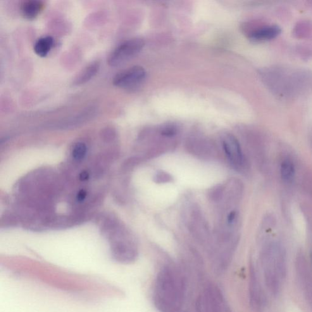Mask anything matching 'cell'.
Instances as JSON below:
<instances>
[{
  "label": "cell",
  "mask_w": 312,
  "mask_h": 312,
  "mask_svg": "<svg viewBox=\"0 0 312 312\" xmlns=\"http://www.w3.org/2000/svg\"><path fill=\"white\" fill-rule=\"evenodd\" d=\"M186 287L176 269L166 266L159 271L155 283L154 301L161 312H185L183 308Z\"/></svg>",
  "instance_id": "obj_1"
},
{
  "label": "cell",
  "mask_w": 312,
  "mask_h": 312,
  "mask_svg": "<svg viewBox=\"0 0 312 312\" xmlns=\"http://www.w3.org/2000/svg\"><path fill=\"white\" fill-rule=\"evenodd\" d=\"M311 73L303 70L273 67L263 72L269 87L282 97H294L311 85Z\"/></svg>",
  "instance_id": "obj_2"
},
{
  "label": "cell",
  "mask_w": 312,
  "mask_h": 312,
  "mask_svg": "<svg viewBox=\"0 0 312 312\" xmlns=\"http://www.w3.org/2000/svg\"><path fill=\"white\" fill-rule=\"evenodd\" d=\"M264 279L266 287L273 295L282 290L287 276V256L280 245L272 243L263 249L261 255Z\"/></svg>",
  "instance_id": "obj_3"
},
{
  "label": "cell",
  "mask_w": 312,
  "mask_h": 312,
  "mask_svg": "<svg viewBox=\"0 0 312 312\" xmlns=\"http://www.w3.org/2000/svg\"><path fill=\"white\" fill-rule=\"evenodd\" d=\"M187 223L193 238L207 251L213 241V233L203 212L197 204H193L190 207Z\"/></svg>",
  "instance_id": "obj_4"
},
{
  "label": "cell",
  "mask_w": 312,
  "mask_h": 312,
  "mask_svg": "<svg viewBox=\"0 0 312 312\" xmlns=\"http://www.w3.org/2000/svg\"><path fill=\"white\" fill-rule=\"evenodd\" d=\"M222 147L231 167L239 173L246 172L248 163L237 138L232 134H226L222 139Z\"/></svg>",
  "instance_id": "obj_5"
},
{
  "label": "cell",
  "mask_w": 312,
  "mask_h": 312,
  "mask_svg": "<svg viewBox=\"0 0 312 312\" xmlns=\"http://www.w3.org/2000/svg\"><path fill=\"white\" fill-rule=\"evenodd\" d=\"M145 46L144 40L134 38L126 40L114 49L109 54L108 63L109 66L116 67L134 57Z\"/></svg>",
  "instance_id": "obj_6"
},
{
  "label": "cell",
  "mask_w": 312,
  "mask_h": 312,
  "mask_svg": "<svg viewBox=\"0 0 312 312\" xmlns=\"http://www.w3.org/2000/svg\"><path fill=\"white\" fill-rule=\"evenodd\" d=\"M197 312H225V301L217 286L209 284L197 302Z\"/></svg>",
  "instance_id": "obj_7"
},
{
  "label": "cell",
  "mask_w": 312,
  "mask_h": 312,
  "mask_svg": "<svg viewBox=\"0 0 312 312\" xmlns=\"http://www.w3.org/2000/svg\"><path fill=\"white\" fill-rule=\"evenodd\" d=\"M147 73L141 66H134L118 73L114 78L113 84L121 89L132 90L142 85Z\"/></svg>",
  "instance_id": "obj_8"
},
{
  "label": "cell",
  "mask_w": 312,
  "mask_h": 312,
  "mask_svg": "<svg viewBox=\"0 0 312 312\" xmlns=\"http://www.w3.org/2000/svg\"><path fill=\"white\" fill-rule=\"evenodd\" d=\"M249 299L250 306L255 312L265 311L266 306L265 295L252 264L249 268Z\"/></svg>",
  "instance_id": "obj_9"
},
{
  "label": "cell",
  "mask_w": 312,
  "mask_h": 312,
  "mask_svg": "<svg viewBox=\"0 0 312 312\" xmlns=\"http://www.w3.org/2000/svg\"><path fill=\"white\" fill-rule=\"evenodd\" d=\"M296 270L305 296L312 308V268L303 255L297 257Z\"/></svg>",
  "instance_id": "obj_10"
},
{
  "label": "cell",
  "mask_w": 312,
  "mask_h": 312,
  "mask_svg": "<svg viewBox=\"0 0 312 312\" xmlns=\"http://www.w3.org/2000/svg\"><path fill=\"white\" fill-rule=\"evenodd\" d=\"M188 152L193 156L202 160L210 161L217 156L215 148L205 142H192L187 144Z\"/></svg>",
  "instance_id": "obj_11"
},
{
  "label": "cell",
  "mask_w": 312,
  "mask_h": 312,
  "mask_svg": "<svg viewBox=\"0 0 312 312\" xmlns=\"http://www.w3.org/2000/svg\"><path fill=\"white\" fill-rule=\"evenodd\" d=\"M282 32V29L277 25L259 26L249 33V38L256 41H267L277 37Z\"/></svg>",
  "instance_id": "obj_12"
},
{
  "label": "cell",
  "mask_w": 312,
  "mask_h": 312,
  "mask_svg": "<svg viewBox=\"0 0 312 312\" xmlns=\"http://www.w3.org/2000/svg\"><path fill=\"white\" fill-rule=\"evenodd\" d=\"M44 8L43 2L37 0H27L21 4V13L24 17L33 20L39 15Z\"/></svg>",
  "instance_id": "obj_13"
},
{
  "label": "cell",
  "mask_w": 312,
  "mask_h": 312,
  "mask_svg": "<svg viewBox=\"0 0 312 312\" xmlns=\"http://www.w3.org/2000/svg\"><path fill=\"white\" fill-rule=\"evenodd\" d=\"M100 64L98 61L93 62L85 67L76 76L73 82L74 85H81L89 82L92 79L99 70Z\"/></svg>",
  "instance_id": "obj_14"
},
{
  "label": "cell",
  "mask_w": 312,
  "mask_h": 312,
  "mask_svg": "<svg viewBox=\"0 0 312 312\" xmlns=\"http://www.w3.org/2000/svg\"><path fill=\"white\" fill-rule=\"evenodd\" d=\"M53 45V37L46 36L40 38L34 45V52L37 55L44 58L51 51Z\"/></svg>",
  "instance_id": "obj_15"
},
{
  "label": "cell",
  "mask_w": 312,
  "mask_h": 312,
  "mask_svg": "<svg viewBox=\"0 0 312 312\" xmlns=\"http://www.w3.org/2000/svg\"><path fill=\"white\" fill-rule=\"evenodd\" d=\"M281 178L286 183H291L295 176V166L294 163L290 159H285L281 163Z\"/></svg>",
  "instance_id": "obj_16"
},
{
  "label": "cell",
  "mask_w": 312,
  "mask_h": 312,
  "mask_svg": "<svg viewBox=\"0 0 312 312\" xmlns=\"http://www.w3.org/2000/svg\"><path fill=\"white\" fill-rule=\"evenodd\" d=\"M225 184H218L212 188L209 192V198L213 203L218 204L225 194Z\"/></svg>",
  "instance_id": "obj_17"
},
{
  "label": "cell",
  "mask_w": 312,
  "mask_h": 312,
  "mask_svg": "<svg viewBox=\"0 0 312 312\" xmlns=\"http://www.w3.org/2000/svg\"><path fill=\"white\" fill-rule=\"evenodd\" d=\"M87 152V147L82 142L78 143L73 147L72 151L73 158L75 161H82L85 158Z\"/></svg>",
  "instance_id": "obj_18"
},
{
  "label": "cell",
  "mask_w": 312,
  "mask_h": 312,
  "mask_svg": "<svg viewBox=\"0 0 312 312\" xmlns=\"http://www.w3.org/2000/svg\"><path fill=\"white\" fill-rule=\"evenodd\" d=\"M178 133L177 126L173 124H168L163 126L159 130V134L167 139H172Z\"/></svg>",
  "instance_id": "obj_19"
},
{
  "label": "cell",
  "mask_w": 312,
  "mask_h": 312,
  "mask_svg": "<svg viewBox=\"0 0 312 312\" xmlns=\"http://www.w3.org/2000/svg\"><path fill=\"white\" fill-rule=\"evenodd\" d=\"M155 183L159 184H168L173 182V176L170 173L164 171H159L155 174L153 177Z\"/></svg>",
  "instance_id": "obj_20"
},
{
  "label": "cell",
  "mask_w": 312,
  "mask_h": 312,
  "mask_svg": "<svg viewBox=\"0 0 312 312\" xmlns=\"http://www.w3.org/2000/svg\"><path fill=\"white\" fill-rule=\"evenodd\" d=\"M295 30L296 32L297 36V35L298 36L299 35H302V37H304V35H306L307 37H308L309 35H311L312 34V23L303 21V22L297 25Z\"/></svg>",
  "instance_id": "obj_21"
},
{
  "label": "cell",
  "mask_w": 312,
  "mask_h": 312,
  "mask_svg": "<svg viewBox=\"0 0 312 312\" xmlns=\"http://www.w3.org/2000/svg\"><path fill=\"white\" fill-rule=\"evenodd\" d=\"M87 192L85 190H80L78 192L77 195H76V199H77L78 202H82L84 201L85 199L87 197Z\"/></svg>",
  "instance_id": "obj_22"
},
{
  "label": "cell",
  "mask_w": 312,
  "mask_h": 312,
  "mask_svg": "<svg viewBox=\"0 0 312 312\" xmlns=\"http://www.w3.org/2000/svg\"><path fill=\"white\" fill-rule=\"evenodd\" d=\"M90 177L89 173L87 171H83L80 174L79 178L80 180L83 181H86L89 180Z\"/></svg>",
  "instance_id": "obj_23"
},
{
  "label": "cell",
  "mask_w": 312,
  "mask_h": 312,
  "mask_svg": "<svg viewBox=\"0 0 312 312\" xmlns=\"http://www.w3.org/2000/svg\"><path fill=\"white\" fill-rule=\"evenodd\" d=\"M311 261H312V252H311Z\"/></svg>",
  "instance_id": "obj_24"
}]
</instances>
